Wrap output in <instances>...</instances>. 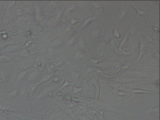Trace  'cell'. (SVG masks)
Instances as JSON below:
<instances>
[{
	"label": "cell",
	"instance_id": "3957f363",
	"mask_svg": "<svg viewBox=\"0 0 160 120\" xmlns=\"http://www.w3.org/2000/svg\"><path fill=\"white\" fill-rule=\"evenodd\" d=\"M39 75V72L38 71H35L33 72L32 73V74L30 75L29 77L28 78V80H32L35 79Z\"/></svg>",
	"mask_w": 160,
	"mask_h": 120
},
{
	"label": "cell",
	"instance_id": "52a82bcc",
	"mask_svg": "<svg viewBox=\"0 0 160 120\" xmlns=\"http://www.w3.org/2000/svg\"><path fill=\"white\" fill-rule=\"evenodd\" d=\"M29 55L28 53L26 50H23L20 54V56L22 57H27Z\"/></svg>",
	"mask_w": 160,
	"mask_h": 120
},
{
	"label": "cell",
	"instance_id": "277c9868",
	"mask_svg": "<svg viewBox=\"0 0 160 120\" xmlns=\"http://www.w3.org/2000/svg\"><path fill=\"white\" fill-rule=\"evenodd\" d=\"M11 60L9 57L7 56H0V62H7Z\"/></svg>",
	"mask_w": 160,
	"mask_h": 120
},
{
	"label": "cell",
	"instance_id": "ba28073f",
	"mask_svg": "<svg viewBox=\"0 0 160 120\" xmlns=\"http://www.w3.org/2000/svg\"><path fill=\"white\" fill-rule=\"evenodd\" d=\"M65 99H66V101H68L69 102L71 100V97L69 95H67L65 97Z\"/></svg>",
	"mask_w": 160,
	"mask_h": 120
},
{
	"label": "cell",
	"instance_id": "8992f818",
	"mask_svg": "<svg viewBox=\"0 0 160 120\" xmlns=\"http://www.w3.org/2000/svg\"><path fill=\"white\" fill-rule=\"evenodd\" d=\"M17 93V91L16 90H14V91H13L11 92L8 93V95L9 96H10V97H13L14 96H15Z\"/></svg>",
	"mask_w": 160,
	"mask_h": 120
},
{
	"label": "cell",
	"instance_id": "6da1fadb",
	"mask_svg": "<svg viewBox=\"0 0 160 120\" xmlns=\"http://www.w3.org/2000/svg\"><path fill=\"white\" fill-rule=\"evenodd\" d=\"M0 109L7 111H12L16 110V108H13L10 106L3 104H0Z\"/></svg>",
	"mask_w": 160,
	"mask_h": 120
},
{
	"label": "cell",
	"instance_id": "8fae6325",
	"mask_svg": "<svg viewBox=\"0 0 160 120\" xmlns=\"http://www.w3.org/2000/svg\"></svg>",
	"mask_w": 160,
	"mask_h": 120
},
{
	"label": "cell",
	"instance_id": "5b68a950",
	"mask_svg": "<svg viewBox=\"0 0 160 120\" xmlns=\"http://www.w3.org/2000/svg\"><path fill=\"white\" fill-rule=\"evenodd\" d=\"M28 70H25V71H23V72L20 73L19 74V75H18V79H19V80L22 79L24 77V76H25V74L27 73V72H28Z\"/></svg>",
	"mask_w": 160,
	"mask_h": 120
},
{
	"label": "cell",
	"instance_id": "7a4b0ae2",
	"mask_svg": "<svg viewBox=\"0 0 160 120\" xmlns=\"http://www.w3.org/2000/svg\"><path fill=\"white\" fill-rule=\"evenodd\" d=\"M19 49V47L17 45L15 46H9L6 48V52H11L15 51L16 50H17Z\"/></svg>",
	"mask_w": 160,
	"mask_h": 120
},
{
	"label": "cell",
	"instance_id": "9c48e42d",
	"mask_svg": "<svg viewBox=\"0 0 160 120\" xmlns=\"http://www.w3.org/2000/svg\"><path fill=\"white\" fill-rule=\"evenodd\" d=\"M50 78V77H49V76H45L44 77H43L42 80L41 81V82H44L45 81H47V80H48L49 78Z\"/></svg>",
	"mask_w": 160,
	"mask_h": 120
},
{
	"label": "cell",
	"instance_id": "30bf717a",
	"mask_svg": "<svg viewBox=\"0 0 160 120\" xmlns=\"http://www.w3.org/2000/svg\"><path fill=\"white\" fill-rule=\"evenodd\" d=\"M3 78V75L1 73H0V80Z\"/></svg>",
	"mask_w": 160,
	"mask_h": 120
}]
</instances>
